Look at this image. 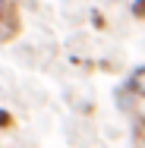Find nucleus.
Here are the masks:
<instances>
[{
  "instance_id": "nucleus-3",
  "label": "nucleus",
  "mask_w": 145,
  "mask_h": 148,
  "mask_svg": "<svg viewBox=\"0 0 145 148\" xmlns=\"http://www.w3.org/2000/svg\"><path fill=\"white\" fill-rule=\"evenodd\" d=\"M133 16L145 19V0H136V3H133Z\"/></svg>"
},
{
  "instance_id": "nucleus-1",
  "label": "nucleus",
  "mask_w": 145,
  "mask_h": 148,
  "mask_svg": "<svg viewBox=\"0 0 145 148\" xmlns=\"http://www.w3.org/2000/svg\"><path fill=\"white\" fill-rule=\"evenodd\" d=\"M129 91L133 95H139V98H145V66H136L133 73H129Z\"/></svg>"
},
{
  "instance_id": "nucleus-4",
  "label": "nucleus",
  "mask_w": 145,
  "mask_h": 148,
  "mask_svg": "<svg viewBox=\"0 0 145 148\" xmlns=\"http://www.w3.org/2000/svg\"><path fill=\"white\" fill-rule=\"evenodd\" d=\"M10 123H13V117L6 110H0V129H10Z\"/></svg>"
},
{
  "instance_id": "nucleus-5",
  "label": "nucleus",
  "mask_w": 145,
  "mask_h": 148,
  "mask_svg": "<svg viewBox=\"0 0 145 148\" xmlns=\"http://www.w3.org/2000/svg\"><path fill=\"white\" fill-rule=\"evenodd\" d=\"M0 13H3V0H0Z\"/></svg>"
},
{
  "instance_id": "nucleus-2",
  "label": "nucleus",
  "mask_w": 145,
  "mask_h": 148,
  "mask_svg": "<svg viewBox=\"0 0 145 148\" xmlns=\"http://www.w3.org/2000/svg\"><path fill=\"white\" fill-rule=\"evenodd\" d=\"M133 136H136V145L145 148V117L136 120V129H133Z\"/></svg>"
}]
</instances>
